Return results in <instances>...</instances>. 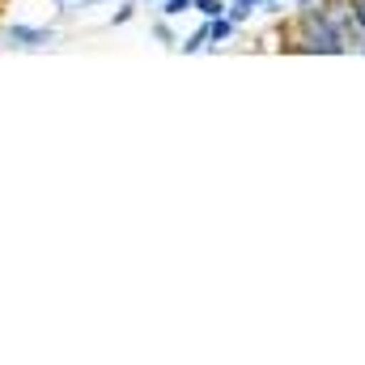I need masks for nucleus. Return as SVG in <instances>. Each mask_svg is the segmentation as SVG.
<instances>
[{"instance_id": "1", "label": "nucleus", "mask_w": 365, "mask_h": 365, "mask_svg": "<svg viewBox=\"0 0 365 365\" xmlns=\"http://www.w3.org/2000/svg\"><path fill=\"white\" fill-rule=\"evenodd\" d=\"M4 47H13V51H43V47H56V30L51 26L13 21V26H4Z\"/></svg>"}, {"instance_id": "2", "label": "nucleus", "mask_w": 365, "mask_h": 365, "mask_svg": "<svg viewBox=\"0 0 365 365\" xmlns=\"http://www.w3.org/2000/svg\"><path fill=\"white\" fill-rule=\"evenodd\" d=\"M234 34H238V21H234L230 13H221V17H208V51L225 47Z\"/></svg>"}, {"instance_id": "3", "label": "nucleus", "mask_w": 365, "mask_h": 365, "mask_svg": "<svg viewBox=\"0 0 365 365\" xmlns=\"http://www.w3.org/2000/svg\"><path fill=\"white\" fill-rule=\"evenodd\" d=\"M179 51L182 56H200V51H208V21H200L187 38H179Z\"/></svg>"}, {"instance_id": "4", "label": "nucleus", "mask_w": 365, "mask_h": 365, "mask_svg": "<svg viewBox=\"0 0 365 365\" xmlns=\"http://www.w3.org/2000/svg\"><path fill=\"white\" fill-rule=\"evenodd\" d=\"M268 0H230V17L242 26V21H251V13H259Z\"/></svg>"}, {"instance_id": "5", "label": "nucleus", "mask_w": 365, "mask_h": 365, "mask_svg": "<svg viewBox=\"0 0 365 365\" xmlns=\"http://www.w3.org/2000/svg\"><path fill=\"white\" fill-rule=\"evenodd\" d=\"M136 9H140V0H119V4H115V13H110V30L128 26V21L136 17Z\"/></svg>"}, {"instance_id": "6", "label": "nucleus", "mask_w": 365, "mask_h": 365, "mask_svg": "<svg viewBox=\"0 0 365 365\" xmlns=\"http://www.w3.org/2000/svg\"><path fill=\"white\" fill-rule=\"evenodd\" d=\"M153 38H158L162 47H179V34H175L170 17H158V21H153Z\"/></svg>"}, {"instance_id": "7", "label": "nucleus", "mask_w": 365, "mask_h": 365, "mask_svg": "<svg viewBox=\"0 0 365 365\" xmlns=\"http://www.w3.org/2000/svg\"><path fill=\"white\" fill-rule=\"evenodd\" d=\"M191 13H200V21H208V17L230 13V0H195V9H191Z\"/></svg>"}, {"instance_id": "8", "label": "nucleus", "mask_w": 365, "mask_h": 365, "mask_svg": "<svg viewBox=\"0 0 365 365\" xmlns=\"http://www.w3.org/2000/svg\"><path fill=\"white\" fill-rule=\"evenodd\" d=\"M191 9H195V0H162V4H158V17H170V21H175V17L191 13Z\"/></svg>"}, {"instance_id": "9", "label": "nucleus", "mask_w": 365, "mask_h": 365, "mask_svg": "<svg viewBox=\"0 0 365 365\" xmlns=\"http://www.w3.org/2000/svg\"><path fill=\"white\" fill-rule=\"evenodd\" d=\"M310 4H319V0H293V9H310Z\"/></svg>"}, {"instance_id": "10", "label": "nucleus", "mask_w": 365, "mask_h": 365, "mask_svg": "<svg viewBox=\"0 0 365 365\" xmlns=\"http://www.w3.org/2000/svg\"><path fill=\"white\" fill-rule=\"evenodd\" d=\"M60 4H98V0H60Z\"/></svg>"}, {"instance_id": "11", "label": "nucleus", "mask_w": 365, "mask_h": 365, "mask_svg": "<svg viewBox=\"0 0 365 365\" xmlns=\"http://www.w3.org/2000/svg\"><path fill=\"white\" fill-rule=\"evenodd\" d=\"M140 4H153V9H158V4H162V0H140Z\"/></svg>"}]
</instances>
